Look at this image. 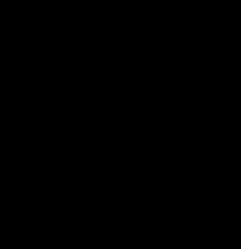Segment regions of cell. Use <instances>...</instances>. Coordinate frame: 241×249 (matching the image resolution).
Segmentation results:
<instances>
[{"label":"cell","instance_id":"1","mask_svg":"<svg viewBox=\"0 0 241 249\" xmlns=\"http://www.w3.org/2000/svg\"><path fill=\"white\" fill-rule=\"evenodd\" d=\"M4 58L8 62H58L61 58V46H54V42H46L42 35H34V31H8L4 35Z\"/></svg>","mask_w":241,"mask_h":249},{"label":"cell","instance_id":"2","mask_svg":"<svg viewBox=\"0 0 241 249\" xmlns=\"http://www.w3.org/2000/svg\"><path fill=\"white\" fill-rule=\"evenodd\" d=\"M0 115H4V96H0Z\"/></svg>","mask_w":241,"mask_h":249}]
</instances>
